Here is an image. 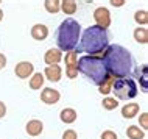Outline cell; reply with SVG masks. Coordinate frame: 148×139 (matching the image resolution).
<instances>
[{
	"mask_svg": "<svg viewBox=\"0 0 148 139\" xmlns=\"http://www.w3.org/2000/svg\"><path fill=\"white\" fill-rule=\"evenodd\" d=\"M101 61L105 64L108 75L114 78H126L133 74L134 69V58L131 52L123 45L112 44L108 45V49L103 52Z\"/></svg>",
	"mask_w": 148,
	"mask_h": 139,
	"instance_id": "6da1fadb",
	"label": "cell"
},
{
	"mask_svg": "<svg viewBox=\"0 0 148 139\" xmlns=\"http://www.w3.org/2000/svg\"><path fill=\"white\" fill-rule=\"evenodd\" d=\"M109 45V31L90 25L83 31L79 44L77 45V53H89V56H103V52Z\"/></svg>",
	"mask_w": 148,
	"mask_h": 139,
	"instance_id": "7a4b0ae2",
	"label": "cell"
},
{
	"mask_svg": "<svg viewBox=\"0 0 148 139\" xmlns=\"http://www.w3.org/2000/svg\"><path fill=\"white\" fill-rule=\"evenodd\" d=\"M79 36H81V25L78 21L67 17L61 22L56 30V44L58 50L61 52H72L77 49Z\"/></svg>",
	"mask_w": 148,
	"mask_h": 139,
	"instance_id": "3957f363",
	"label": "cell"
},
{
	"mask_svg": "<svg viewBox=\"0 0 148 139\" xmlns=\"http://www.w3.org/2000/svg\"><path fill=\"white\" fill-rule=\"evenodd\" d=\"M77 69H78V72H81L84 77H87L97 86L101 85L105 81V78L108 77L105 64H103L100 56H89V55L81 56L77 63Z\"/></svg>",
	"mask_w": 148,
	"mask_h": 139,
	"instance_id": "277c9868",
	"label": "cell"
},
{
	"mask_svg": "<svg viewBox=\"0 0 148 139\" xmlns=\"http://www.w3.org/2000/svg\"><path fill=\"white\" fill-rule=\"evenodd\" d=\"M111 92L114 94V98H117V100H133L139 91L136 81L133 78L126 77V78H115Z\"/></svg>",
	"mask_w": 148,
	"mask_h": 139,
	"instance_id": "5b68a950",
	"label": "cell"
},
{
	"mask_svg": "<svg viewBox=\"0 0 148 139\" xmlns=\"http://www.w3.org/2000/svg\"><path fill=\"white\" fill-rule=\"evenodd\" d=\"M64 61H66V75L73 80V78L78 77V69H77V63H78V53L75 50L67 52L66 56H64Z\"/></svg>",
	"mask_w": 148,
	"mask_h": 139,
	"instance_id": "8992f818",
	"label": "cell"
},
{
	"mask_svg": "<svg viewBox=\"0 0 148 139\" xmlns=\"http://www.w3.org/2000/svg\"><path fill=\"white\" fill-rule=\"evenodd\" d=\"M94 21H95V25L97 27L108 30V27L111 25V13H109V10L105 8V6H98L97 10L94 11Z\"/></svg>",
	"mask_w": 148,
	"mask_h": 139,
	"instance_id": "52a82bcc",
	"label": "cell"
},
{
	"mask_svg": "<svg viewBox=\"0 0 148 139\" xmlns=\"http://www.w3.org/2000/svg\"><path fill=\"white\" fill-rule=\"evenodd\" d=\"M14 74H16V77L22 78V80L30 78L31 75L34 74V66L31 64L30 61H21V63H17V64H16Z\"/></svg>",
	"mask_w": 148,
	"mask_h": 139,
	"instance_id": "ba28073f",
	"label": "cell"
},
{
	"mask_svg": "<svg viewBox=\"0 0 148 139\" xmlns=\"http://www.w3.org/2000/svg\"><path fill=\"white\" fill-rule=\"evenodd\" d=\"M59 98H61L59 91L53 89V88H44L41 92V100L45 105H55V103L59 102Z\"/></svg>",
	"mask_w": 148,
	"mask_h": 139,
	"instance_id": "9c48e42d",
	"label": "cell"
},
{
	"mask_svg": "<svg viewBox=\"0 0 148 139\" xmlns=\"http://www.w3.org/2000/svg\"><path fill=\"white\" fill-rule=\"evenodd\" d=\"M25 131L28 136H39L42 131H44V124H42V120H39V119H31V120L27 122V125H25Z\"/></svg>",
	"mask_w": 148,
	"mask_h": 139,
	"instance_id": "30bf717a",
	"label": "cell"
},
{
	"mask_svg": "<svg viewBox=\"0 0 148 139\" xmlns=\"http://www.w3.org/2000/svg\"><path fill=\"white\" fill-rule=\"evenodd\" d=\"M61 59H62V52L58 49H49L44 55V61H45L47 66H58Z\"/></svg>",
	"mask_w": 148,
	"mask_h": 139,
	"instance_id": "8fae6325",
	"label": "cell"
},
{
	"mask_svg": "<svg viewBox=\"0 0 148 139\" xmlns=\"http://www.w3.org/2000/svg\"><path fill=\"white\" fill-rule=\"evenodd\" d=\"M42 75H44V78H47V80H50L53 83H58L62 77V69H61V66H47Z\"/></svg>",
	"mask_w": 148,
	"mask_h": 139,
	"instance_id": "7c38bea8",
	"label": "cell"
},
{
	"mask_svg": "<svg viewBox=\"0 0 148 139\" xmlns=\"http://www.w3.org/2000/svg\"><path fill=\"white\" fill-rule=\"evenodd\" d=\"M134 77L137 78V81L140 83V88L143 92H147L148 89V66L147 64H142L140 67H137L134 72Z\"/></svg>",
	"mask_w": 148,
	"mask_h": 139,
	"instance_id": "4fadbf2b",
	"label": "cell"
},
{
	"mask_svg": "<svg viewBox=\"0 0 148 139\" xmlns=\"http://www.w3.org/2000/svg\"><path fill=\"white\" fill-rule=\"evenodd\" d=\"M31 38L34 41H45L49 38V28L44 23H34L31 28Z\"/></svg>",
	"mask_w": 148,
	"mask_h": 139,
	"instance_id": "5bb4252c",
	"label": "cell"
},
{
	"mask_svg": "<svg viewBox=\"0 0 148 139\" xmlns=\"http://www.w3.org/2000/svg\"><path fill=\"white\" fill-rule=\"evenodd\" d=\"M139 111H140L139 103H126L122 106V116L125 119H133L139 114Z\"/></svg>",
	"mask_w": 148,
	"mask_h": 139,
	"instance_id": "9a60e30c",
	"label": "cell"
},
{
	"mask_svg": "<svg viewBox=\"0 0 148 139\" xmlns=\"http://www.w3.org/2000/svg\"><path fill=\"white\" fill-rule=\"evenodd\" d=\"M77 117H78V113L73 108H64V109H61V113H59L61 122H64V124H67V125L73 124V122L77 120Z\"/></svg>",
	"mask_w": 148,
	"mask_h": 139,
	"instance_id": "2e32d148",
	"label": "cell"
},
{
	"mask_svg": "<svg viewBox=\"0 0 148 139\" xmlns=\"http://www.w3.org/2000/svg\"><path fill=\"white\" fill-rule=\"evenodd\" d=\"M78 10V5L75 0H62L61 2V11L66 16H73Z\"/></svg>",
	"mask_w": 148,
	"mask_h": 139,
	"instance_id": "e0dca14e",
	"label": "cell"
},
{
	"mask_svg": "<svg viewBox=\"0 0 148 139\" xmlns=\"http://www.w3.org/2000/svg\"><path fill=\"white\" fill-rule=\"evenodd\" d=\"M114 81H115V78L111 77V75H108V77L105 78V81H103L101 85L98 86V92L101 94V95H106V97H108V95L111 94V91H112Z\"/></svg>",
	"mask_w": 148,
	"mask_h": 139,
	"instance_id": "ac0fdd59",
	"label": "cell"
},
{
	"mask_svg": "<svg viewBox=\"0 0 148 139\" xmlns=\"http://www.w3.org/2000/svg\"><path fill=\"white\" fill-rule=\"evenodd\" d=\"M133 36H134V41L136 42L145 45L147 42H148V30L145 28V27H137V28L134 30Z\"/></svg>",
	"mask_w": 148,
	"mask_h": 139,
	"instance_id": "d6986e66",
	"label": "cell"
},
{
	"mask_svg": "<svg viewBox=\"0 0 148 139\" xmlns=\"http://www.w3.org/2000/svg\"><path fill=\"white\" fill-rule=\"evenodd\" d=\"M44 80H45V78H44V75L41 72H34L30 77V88L34 89V91L41 89L42 86H44Z\"/></svg>",
	"mask_w": 148,
	"mask_h": 139,
	"instance_id": "ffe728a7",
	"label": "cell"
},
{
	"mask_svg": "<svg viewBox=\"0 0 148 139\" xmlns=\"http://www.w3.org/2000/svg\"><path fill=\"white\" fill-rule=\"evenodd\" d=\"M126 136L128 139H143L145 138V131L140 130L137 125H130L126 128Z\"/></svg>",
	"mask_w": 148,
	"mask_h": 139,
	"instance_id": "44dd1931",
	"label": "cell"
},
{
	"mask_svg": "<svg viewBox=\"0 0 148 139\" xmlns=\"http://www.w3.org/2000/svg\"><path fill=\"white\" fill-rule=\"evenodd\" d=\"M44 6H45L47 13H50V14H56L61 11V2L59 0H45Z\"/></svg>",
	"mask_w": 148,
	"mask_h": 139,
	"instance_id": "7402d4cb",
	"label": "cell"
},
{
	"mask_svg": "<svg viewBox=\"0 0 148 139\" xmlns=\"http://www.w3.org/2000/svg\"><path fill=\"white\" fill-rule=\"evenodd\" d=\"M134 21L139 27H145L148 23V13L147 10H137L134 13Z\"/></svg>",
	"mask_w": 148,
	"mask_h": 139,
	"instance_id": "603a6c76",
	"label": "cell"
},
{
	"mask_svg": "<svg viewBox=\"0 0 148 139\" xmlns=\"http://www.w3.org/2000/svg\"><path fill=\"white\" fill-rule=\"evenodd\" d=\"M101 106H103V109H106V111H112L115 109L119 106V100L117 98H114V97H105L103 98V102H101Z\"/></svg>",
	"mask_w": 148,
	"mask_h": 139,
	"instance_id": "cb8c5ba5",
	"label": "cell"
},
{
	"mask_svg": "<svg viewBox=\"0 0 148 139\" xmlns=\"http://www.w3.org/2000/svg\"><path fill=\"white\" fill-rule=\"evenodd\" d=\"M139 128L140 130H148V113H142L139 116Z\"/></svg>",
	"mask_w": 148,
	"mask_h": 139,
	"instance_id": "d4e9b609",
	"label": "cell"
},
{
	"mask_svg": "<svg viewBox=\"0 0 148 139\" xmlns=\"http://www.w3.org/2000/svg\"><path fill=\"white\" fill-rule=\"evenodd\" d=\"M62 139H78V133L75 131V130L69 128L62 133Z\"/></svg>",
	"mask_w": 148,
	"mask_h": 139,
	"instance_id": "484cf974",
	"label": "cell"
},
{
	"mask_svg": "<svg viewBox=\"0 0 148 139\" xmlns=\"http://www.w3.org/2000/svg\"><path fill=\"white\" fill-rule=\"evenodd\" d=\"M100 138L101 139H119V136L115 134V131H112V130H106V131H103Z\"/></svg>",
	"mask_w": 148,
	"mask_h": 139,
	"instance_id": "4316f807",
	"label": "cell"
},
{
	"mask_svg": "<svg viewBox=\"0 0 148 139\" xmlns=\"http://www.w3.org/2000/svg\"><path fill=\"white\" fill-rule=\"evenodd\" d=\"M109 3H111L112 6H115V8H120V6H123V5L126 3V0H111Z\"/></svg>",
	"mask_w": 148,
	"mask_h": 139,
	"instance_id": "83f0119b",
	"label": "cell"
},
{
	"mask_svg": "<svg viewBox=\"0 0 148 139\" xmlns=\"http://www.w3.org/2000/svg\"><path fill=\"white\" fill-rule=\"evenodd\" d=\"M5 116H6V105L0 100V119L5 117Z\"/></svg>",
	"mask_w": 148,
	"mask_h": 139,
	"instance_id": "f1b7e54d",
	"label": "cell"
},
{
	"mask_svg": "<svg viewBox=\"0 0 148 139\" xmlns=\"http://www.w3.org/2000/svg\"><path fill=\"white\" fill-rule=\"evenodd\" d=\"M5 66H6V56L0 52V70L5 69Z\"/></svg>",
	"mask_w": 148,
	"mask_h": 139,
	"instance_id": "f546056e",
	"label": "cell"
},
{
	"mask_svg": "<svg viewBox=\"0 0 148 139\" xmlns=\"http://www.w3.org/2000/svg\"><path fill=\"white\" fill-rule=\"evenodd\" d=\"M2 21H3V11L0 10V22H2Z\"/></svg>",
	"mask_w": 148,
	"mask_h": 139,
	"instance_id": "4dcf8cb0",
	"label": "cell"
},
{
	"mask_svg": "<svg viewBox=\"0 0 148 139\" xmlns=\"http://www.w3.org/2000/svg\"><path fill=\"white\" fill-rule=\"evenodd\" d=\"M0 3H2V0H0Z\"/></svg>",
	"mask_w": 148,
	"mask_h": 139,
	"instance_id": "1f68e13d",
	"label": "cell"
}]
</instances>
